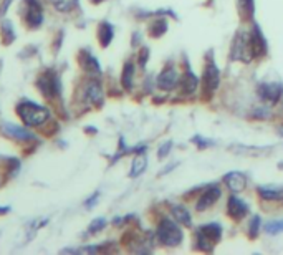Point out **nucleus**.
<instances>
[{
  "instance_id": "nucleus-1",
  "label": "nucleus",
  "mask_w": 283,
  "mask_h": 255,
  "mask_svg": "<svg viewBox=\"0 0 283 255\" xmlns=\"http://www.w3.org/2000/svg\"><path fill=\"white\" fill-rule=\"evenodd\" d=\"M17 115L23 121L25 126L33 128V126H42L43 123L48 121L50 110L35 101L23 100L17 105Z\"/></svg>"
},
{
  "instance_id": "nucleus-2",
  "label": "nucleus",
  "mask_w": 283,
  "mask_h": 255,
  "mask_svg": "<svg viewBox=\"0 0 283 255\" xmlns=\"http://www.w3.org/2000/svg\"><path fill=\"white\" fill-rule=\"evenodd\" d=\"M156 237H157V242L166 245V247H177L184 240V234H182V229L179 227L177 220L164 217L159 220L157 224Z\"/></svg>"
},
{
  "instance_id": "nucleus-3",
  "label": "nucleus",
  "mask_w": 283,
  "mask_h": 255,
  "mask_svg": "<svg viewBox=\"0 0 283 255\" xmlns=\"http://www.w3.org/2000/svg\"><path fill=\"white\" fill-rule=\"evenodd\" d=\"M220 239H222V225L215 222L201 225L196 232L197 249L202 250V252H212L213 247L220 242Z\"/></svg>"
},
{
  "instance_id": "nucleus-4",
  "label": "nucleus",
  "mask_w": 283,
  "mask_h": 255,
  "mask_svg": "<svg viewBox=\"0 0 283 255\" xmlns=\"http://www.w3.org/2000/svg\"><path fill=\"white\" fill-rule=\"evenodd\" d=\"M218 83H220V73L215 65V62L212 60V57L209 55L206 60V66H204V75H202V96L204 100H211L213 93L217 91Z\"/></svg>"
},
{
  "instance_id": "nucleus-5",
  "label": "nucleus",
  "mask_w": 283,
  "mask_h": 255,
  "mask_svg": "<svg viewBox=\"0 0 283 255\" xmlns=\"http://www.w3.org/2000/svg\"><path fill=\"white\" fill-rule=\"evenodd\" d=\"M230 57L233 62L250 63L253 60V53H252V47H250V33H247V32L237 33L232 42Z\"/></svg>"
},
{
  "instance_id": "nucleus-6",
  "label": "nucleus",
  "mask_w": 283,
  "mask_h": 255,
  "mask_svg": "<svg viewBox=\"0 0 283 255\" xmlns=\"http://www.w3.org/2000/svg\"><path fill=\"white\" fill-rule=\"evenodd\" d=\"M37 88L45 98H55L62 93V83H60V76L53 70L43 71L42 75L37 78Z\"/></svg>"
},
{
  "instance_id": "nucleus-7",
  "label": "nucleus",
  "mask_w": 283,
  "mask_h": 255,
  "mask_svg": "<svg viewBox=\"0 0 283 255\" xmlns=\"http://www.w3.org/2000/svg\"><path fill=\"white\" fill-rule=\"evenodd\" d=\"M23 22L28 28H38L43 23V7L40 0H23Z\"/></svg>"
},
{
  "instance_id": "nucleus-8",
  "label": "nucleus",
  "mask_w": 283,
  "mask_h": 255,
  "mask_svg": "<svg viewBox=\"0 0 283 255\" xmlns=\"http://www.w3.org/2000/svg\"><path fill=\"white\" fill-rule=\"evenodd\" d=\"M257 95L267 105H277L283 95V83L280 81L260 83L257 86Z\"/></svg>"
},
{
  "instance_id": "nucleus-9",
  "label": "nucleus",
  "mask_w": 283,
  "mask_h": 255,
  "mask_svg": "<svg viewBox=\"0 0 283 255\" xmlns=\"http://www.w3.org/2000/svg\"><path fill=\"white\" fill-rule=\"evenodd\" d=\"M0 131H2L3 136H7V138L15 139V141H22V143L37 139V136L33 133H30L27 128L17 126V125H13V123H2V125H0Z\"/></svg>"
},
{
  "instance_id": "nucleus-10",
  "label": "nucleus",
  "mask_w": 283,
  "mask_h": 255,
  "mask_svg": "<svg viewBox=\"0 0 283 255\" xmlns=\"http://www.w3.org/2000/svg\"><path fill=\"white\" fill-rule=\"evenodd\" d=\"M179 80H181V76H179L177 68L172 66V65H169V66L164 68L161 73H159L156 83H157V86L161 88V90L172 91L174 88L179 86Z\"/></svg>"
},
{
  "instance_id": "nucleus-11",
  "label": "nucleus",
  "mask_w": 283,
  "mask_h": 255,
  "mask_svg": "<svg viewBox=\"0 0 283 255\" xmlns=\"http://www.w3.org/2000/svg\"><path fill=\"white\" fill-rule=\"evenodd\" d=\"M104 95H103V88L99 85V81H88L83 88V101L89 106H96L99 108L103 105Z\"/></svg>"
},
{
  "instance_id": "nucleus-12",
  "label": "nucleus",
  "mask_w": 283,
  "mask_h": 255,
  "mask_svg": "<svg viewBox=\"0 0 283 255\" xmlns=\"http://www.w3.org/2000/svg\"><path fill=\"white\" fill-rule=\"evenodd\" d=\"M220 195H222V191L217 184L207 186V189L204 191L197 199V205H196L197 210L199 212H202V210H207L209 207H212V205L220 199Z\"/></svg>"
},
{
  "instance_id": "nucleus-13",
  "label": "nucleus",
  "mask_w": 283,
  "mask_h": 255,
  "mask_svg": "<svg viewBox=\"0 0 283 255\" xmlns=\"http://www.w3.org/2000/svg\"><path fill=\"white\" fill-rule=\"evenodd\" d=\"M250 47H252L253 58H263L268 52L265 35L262 33L258 25H253L252 32H250Z\"/></svg>"
},
{
  "instance_id": "nucleus-14",
  "label": "nucleus",
  "mask_w": 283,
  "mask_h": 255,
  "mask_svg": "<svg viewBox=\"0 0 283 255\" xmlns=\"http://www.w3.org/2000/svg\"><path fill=\"white\" fill-rule=\"evenodd\" d=\"M227 214L232 220H237L238 222V220H242L248 214V204L233 194L227 200Z\"/></svg>"
},
{
  "instance_id": "nucleus-15",
  "label": "nucleus",
  "mask_w": 283,
  "mask_h": 255,
  "mask_svg": "<svg viewBox=\"0 0 283 255\" xmlns=\"http://www.w3.org/2000/svg\"><path fill=\"white\" fill-rule=\"evenodd\" d=\"M78 62H79V66H81L84 71L91 73V75H101V66H99V62L96 60V57H93L91 52L86 50V48L79 52Z\"/></svg>"
},
{
  "instance_id": "nucleus-16",
  "label": "nucleus",
  "mask_w": 283,
  "mask_h": 255,
  "mask_svg": "<svg viewBox=\"0 0 283 255\" xmlns=\"http://www.w3.org/2000/svg\"><path fill=\"white\" fill-rule=\"evenodd\" d=\"M223 183L227 184V188L232 191L233 194L242 192L247 188V176L243 173H238V171H232V173H227L223 176Z\"/></svg>"
},
{
  "instance_id": "nucleus-17",
  "label": "nucleus",
  "mask_w": 283,
  "mask_h": 255,
  "mask_svg": "<svg viewBox=\"0 0 283 255\" xmlns=\"http://www.w3.org/2000/svg\"><path fill=\"white\" fill-rule=\"evenodd\" d=\"M179 88H181V93L184 96L192 95V93L199 88V78L191 71V68H187L186 73L181 76V80H179Z\"/></svg>"
},
{
  "instance_id": "nucleus-18",
  "label": "nucleus",
  "mask_w": 283,
  "mask_h": 255,
  "mask_svg": "<svg viewBox=\"0 0 283 255\" xmlns=\"http://www.w3.org/2000/svg\"><path fill=\"white\" fill-rule=\"evenodd\" d=\"M258 195L262 197L263 202H282L283 200V188H267L260 186L257 189Z\"/></svg>"
},
{
  "instance_id": "nucleus-19",
  "label": "nucleus",
  "mask_w": 283,
  "mask_h": 255,
  "mask_svg": "<svg viewBox=\"0 0 283 255\" xmlns=\"http://www.w3.org/2000/svg\"><path fill=\"white\" fill-rule=\"evenodd\" d=\"M113 37H114V30H113V25L109 22H101L98 27V40H99V45L103 48H106L109 43L113 42Z\"/></svg>"
},
{
  "instance_id": "nucleus-20",
  "label": "nucleus",
  "mask_w": 283,
  "mask_h": 255,
  "mask_svg": "<svg viewBox=\"0 0 283 255\" xmlns=\"http://www.w3.org/2000/svg\"><path fill=\"white\" fill-rule=\"evenodd\" d=\"M147 168V158L144 153H138L136 158L133 159V164H131V169H129V178H139L144 171Z\"/></svg>"
},
{
  "instance_id": "nucleus-21",
  "label": "nucleus",
  "mask_w": 283,
  "mask_h": 255,
  "mask_svg": "<svg viewBox=\"0 0 283 255\" xmlns=\"http://www.w3.org/2000/svg\"><path fill=\"white\" fill-rule=\"evenodd\" d=\"M171 212L174 215V219H176L177 222H181L182 225H191L192 224L191 212H189V209L184 207V205H181V204L171 205Z\"/></svg>"
},
{
  "instance_id": "nucleus-22",
  "label": "nucleus",
  "mask_w": 283,
  "mask_h": 255,
  "mask_svg": "<svg viewBox=\"0 0 283 255\" xmlns=\"http://www.w3.org/2000/svg\"><path fill=\"white\" fill-rule=\"evenodd\" d=\"M237 5L242 20H252L255 13V0H237Z\"/></svg>"
},
{
  "instance_id": "nucleus-23",
  "label": "nucleus",
  "mask_w": 283,
  "mask_h": 255,
  "mask_svg": "<svg viewBox=\"0 0 283 255\" xmlns=\"http://www.w3.org/2000/svg\"><path fill=\"white\" fill-rule=\"evenodd\" d=\"M134 65L131 62H126L123 66V73H121V85L126 91L133 90V83H134Z\"/></svg>"
},
{
  "instance_id": "nucleus-24",
  "label": "nucleus",
  "mask_w": 283,
  "mask_h": 255,
  "mask_svg": "<svg viewBox=\"0 0 283 255\" xmlns=\"http://www.w3.org/2000/svg\"><path fill=\"white\" fill-rule=\"evenodd\" d=\"M147 32H149V37H152V38L162 37L164 33L167 32V22L164 20V18H156V20L149 25Z\"/></svg>"
},
{
  "instance_id": "nucleus-25",
  "label": "nucleus",
  "mask_w": 283,
  "mask_h": 255,
  "mask_svg": "<svg viewBox=\"0 0 283 255\" xmlns=\"http://www.w3.org/2000/svg\"><path fill=\"white\" fill-rule=\"evenodd\" d=\"M50 2H52V5L62 13L71 12L73 8L78 5V0H50Z\"/></svg>"
},
{
  "instance_id": "nucleus-26",
  "label": "nucleus",
  "mask_w": 283,
  "mask_h": 255,
  "mask_svg": "<svg viewBox=\"0 0 283 255\" xmlns=\"http://www.w3.org/2000/svg\"><path fill=\"white\" fill-rule=\"evenodd\" d=\"M265 232L268 235H278L283 232V219H275V220H268L265 224Z\"/></svg>"
},
{
  "instance_id": "nucleus-27",
  "label": "nucleus",
  "mask_w": 283,
  "mask_h": 255,
  "mask_svg": "<svg viewBox=\"0 0 283 255\" xmlns=\"http://www.w3.org/2000/svg\"><path fill=\"white\" fill-rule=\"evenodd\" d=\"M2 35H3V42L5 43H12L15 40V32H13V27L12 23L8 20H5L2 23Z\"/></svg>"
},
{
  "instance_id": "nucleus-28",
  "label": "nucleus",
  "mask_w": 283,
  "mask_h": 255,
  "mask_svg": "<svg viewBox=\"0 0 283 255\" xmlns=\"http://www.w3.org/2000/svg\"><path fill=\"white\" fill-rule=\"evenodd\" d=\"M247 232H248V237H250V239H255L258 235V232H260V217H258V215L252 217L250 224H248Z\"/></svg>"
},
{
  "instance_id": "nucleus-29",
  "label": "nucleus",
  "mask_w": 283,
  "mask_h": 255,
  "mask_svg": "<svg viewBox=\"0 0 283 255\" xmlns=\"http://www.w3.org/2000/svg\"><path fill=\"white\" fill-rule=\"evenodd\" d=\"M104 225H106V219H103V217H98V219H94L91 224H89V227H88V234H98L99 230H103L104 229Z\"/></svg>"
},
{
  "instance_id": "nucleus-30",
  "label": "nucleus",
  "mask_w": 283,
  "mask_h": 255,
  "mask_svg": "<svg viewBox=\"0 0 283 255\" xmlns=\"http://www.w3.org/2000/svg\"><path fill=\"white\" fill-rule=\"evenodd\" d=\"M171 148H172V141H166V143H164L161 148H159L157 158H159V159H164L169 153H171Z\"/></svg>"
},
{
  "instance_id": "nucleus-31",
  "label": "nucleus",
  "mask_w": 283,
  "mask_h": 255,
  "mask_svg": "<svg viewBox=\"0 0 283 255\" xmlns=\"http://www.w3.org/2000/svg\"><path fill=\"white\" fill-rule=\"evenodd\" d=\"M192 143H194V144H197V148H201V149H206V148H209V146L215 144V143H213V141L204 139V138H201V136H196V138L192 139Z\"/></svg>"
},
{
  "instance_id": "nucleus-32",
  "label": "nucleus",
  "mask_w": 283,
  "mask_h": 255,
  "mask_svg": "<svg viewBox=\"0 0 283 255\" xmlns=\"http://www.w3.org/2000/svg\"><path fill=\"white\" fill-rule=\"evenodd\" d=\"M147 58H149V48L147 47H142L141 50H139V66H141V68L146 66Z\"/></svg>"
},
{
  "instance_id": "nucleus-33",
  "label": "nucleus",
  "mask_w": 283,
  "mask_h": 255,
  "mask_svg": "<svg viewBox=\"0 0 283 255\" xmlns=\"http://www.w3.org/2000/svg\"><path fill=\"white\" fill-rule=\"evenodd\" d=\"M98 197H99V192H94V194L91 195V197H89V199L86 200V202H84V207H86V209H91L93 205L96 204Z\"/></svg>"
},
{
  "instance_id": "nucleus-34",
  "label": "nucleus",
  "mask_w": 283,
  "mask_h": 255,
  "mask_svg": "<svg viewBox=\"0 0 283 255\" xmlns=\"http://www.w3.org/2000/svg\"><path fill=\"white\" fill-rule=\"evenodd\" d=\"M253 116L255 118H268L270 116V111H268L267 108H258V110H255V113H253Z\"/></svg>"
},
{
  "instance_id": "nucleus-35",
  "label": "nucleus",
  "mask_w": 283,
  "mask_h": 255,
  "mask_svg": "<svg viewBox=\"0 0 283 255\" xmlns=\"http://www.w3.org/2000/svg\"><path fill=\"white\" fill-rule=\"evenodd\" d=\"M176 166H177V163H174V164H171V166H167L166 169H164V171H161V176H164L166 173H169V171H172L174 168H176Z\"/></svg>"
},
{
  "instance_id": "nucleus-36",
  "label": "nucleus",
  "mask_w": 283,
  "mask_h": 255,
  "mask_svg": "<svg viewBox=\"0 0 283 255\" xmlns=\"http://www.w3.org/2000/svg\"><path fill=\"white\" fill-rule=\"evenodd\" d=\"M10 210V207H0V215H3V214H7Z\"/></svg>"
},
{
  "instance_id": "nucleus-37",
  "label": "nucleus",
  "mask_w": 283,
  "mask_h": 255,
  "mask_svg": "<svg viewBox=\"0 0 283 255\" xmlns=\"http://www.w3.org/2000/svg\"><path fill=\"white\" fill-rule=\"evenodd\" d=\"M278 133H280V134L283 136V126H282V128H278Z\"/></svg>"
},
{
  "instance_id": "nucleus-38",
  "label": "nucleus",
  "mask_w": 283,
  "mask_h": 255,
  "mask_svg": "<svg viewBox=\"0 0 283 255\" xmlns=\"http://www.w3.org/2000/svg\"><path fill=\"white\" fill-rule=\"evenodd\" d=\"M103 0H93V3H101Z\"/></svg>"
}]
</instances>
